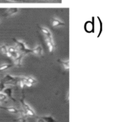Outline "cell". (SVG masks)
Instances as JSON below:
<instances>
[{
    "mask_svg": "<svg viewBox=\"0 0 125 122\" xmlns=\"http://www.w3.org/2000/svg\"><path fill=\"white\" fill-rule=\"evenodd\" d=\"M6 99V96L4 93H0V100L1 101H3V100H5Z\"/></svg>",
    "mask_w": 125,
    "mask_h": 122,
    "instance_id": "cell-9",
    "label": "cell"
},
{
    "mask_svg": "<svg viewBox=\"0 0 125 122\" xmlns=\"http://www.w3.org/2000/svg\"><path fill=\"white\" fill-rule=\"evenodd\" d=\"M41 30L42 31L43 34H44V36L49 38H53L52 37V34L51 32L50 31V29H48L46 27H42Z\"/></svg>",
    "mask_w": 125,
    "mask_h": 122,
    "instance_id": "cell-4",
    "label": "cell"
},
{
    "mask_svg": "<svg viewBox=\"0 0 125 122\" xmlns=\"http://www.w3.org/2000/svg\"><path fill=\"white\" fill-rule=\"evenodd\" d=\"M61 63H62V66H63V67L65 69H69V61H68H68H67V60H65V61H61Z\"/></svg>",
    "mask_w": 125,
    "mask_h": 122,
    "instance_id": "cell-6",
    "label": "cell"
},
{
    "mask_svg": "<svg viewBox=\"0 0 125 122\" xmlns=\"http://www.w3.org/2000/svg\"><path fill=\"white\" fill-rule=\"evenodd\" d=\"M27 81H28L29 82L31 83L32 84H34L35 82H36V80H35L34 78H32V77H29V78H28V79H27Z\"/></svg>",
    "mask_w": 125,
    "mask_h": 122,
    "instance_id": "cell-8",
    "label": "cell"
},
{
    "mask_svg": "<svg viewBox=\"0 0 125 122\" xmlns=\"http://www.w3.org/2000/svg\"><path fill=\"white\" fill-rule=\"evenodd\" d=\"M32 52L35 54L38 55V56H41L43 53V51L42 48V46L40 45H37L34 47V48L32 50Z\"/></svg>",
    "mask_w": 125,
    "mask_h": 122,
    "instance_id": "cell-3",
    "label": "cell"
},
{
    "mask_svg": "<svg viewBox=\"0 0 125 122\" xmlns=\"http://www.w3.org/2000/svg\"><path fill=\"white\" fill-rule=\"evenodd\" d=\"M0 50H1V51L2 52V54H6L7 51H8V48H7L6 45L3 44V45H0Z\"/></svg>",
    "mask_w": 125,
    "mask_h": 122,
    "instance_id": "cell-5",
    "label": "cell"
},
{
    "mask_svg": "<svg viewBox=\"0 0 125 122\" xmlns=\"http://www.w3.org/2000/svg\"><path fill=\"white\" fill-rule=\"evenodd\" d=\"M7 1H13V2H15V1H21V0H7Z\"/></svg>",
    "mask_w": 125,
    "mask_h": 122,
    "instance_id": "cell-11",
    "label": "cell"
},
{
    "mask_svg": "<svg viewBox=\"0 0 125 122\" xmlns=\"http://www.w3.org/2000/svg\"><path fill=\"white\" fill-rule=\"evenodd\" d=\"M8 111H10V112H17V110L13 108V107H10V108L8 109Z\"/></svg>",
    "mask_w": 125,
    "mask_h": 122,
    "instance_id": "cell-10",
    "label": "cell"
},
{
    "mask_svg": "<svg viewBox=\"0 0 125 122\" xmlns=\"http://www.w3.org/2000/svg\"><path fill=\"white\" fill-rule=\"evenodd\" d=\"M65 26V23L61 20L54 17L52 20V26L57 28V27H61Z\"/></svg>",
    "mask_w": 125,
    "mask_h": 122,
    "instance_id": "cell-2",
    "label": "cell"
},
{
    "mask_svg": "<svg viewBox=\"0 0 125 122\" xmlns=\"http://www.w3.org/2000/svg\"><path fill=\"white\" fill-rule=\"evenodd\" d=\"M45 39L46 45L49 49V51L50 52H52L55 49V44L53 40V38H49L45 37Z\"/></svg>",
    "mask_w": 125,
    "mask_h": 122,
    "instance_id": "cell-1",
    "label": "cell"
},
{
    "mask_svg": "<svg viewBox=\"0 0 125 122\" xmlns=\"http://www.w3.org/2000/svg\"><path fill=\"white\" fill-rule=\"evenodd\" d=\"M10 67H11V65L6 64V63H5V64H3L2 65L0 66V71L5 70L7 69V68H9Z\"/></svg>",
    "mask_w": 125,
    "mask_h": 122,
    "instance_id": "cell-7",
    "label": "cell"
}]
</instances>
